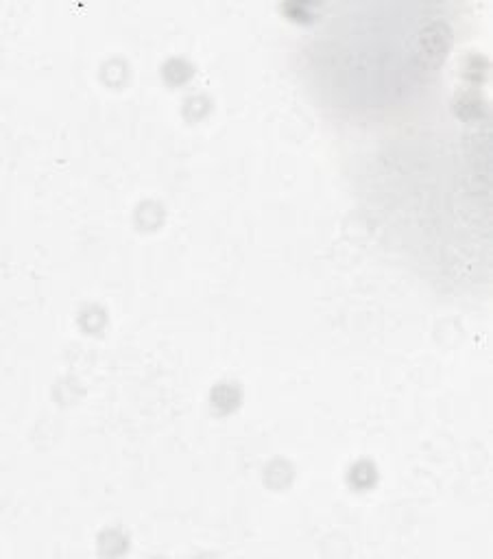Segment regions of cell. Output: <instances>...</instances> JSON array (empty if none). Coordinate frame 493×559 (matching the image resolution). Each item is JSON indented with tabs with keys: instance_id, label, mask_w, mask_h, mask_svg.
Segmentation results:
<instances>
[{
	"instance_id": "obj_1",
	"label": "cell",
	"mask_w": 493,
	"mask_h": 559,
	"mask_svg": "<svg viewBox=\"0 0 493 559\" xmlns=\"http://www.w3.org/2000/svg\"><path fill=\"white\" fill-rule=\"evenodd\" d=\"M491 134L489 127L485 123L479 129H474V134L468 140V155L471 171L476 177V188H479L480 195H487L489 191V158H491Z\"/></svg>"
},
{
	"instance_id": "obj_2",
	"label": "cell",
	"mask_w": 493,
	"mask_h": 559,
	"mask_svg": "<svg viewBox=\"0 0 493 559\" xmlns=\"http://www.w3.org/2000/svg\"><path fill=\"white\" fill-rule=\"evenodd\" d=\"M450 44V29L445 23H430L419 35V51L428 64H439Z\"/></svg>"
},
{
	"instance_id": "obj_3",
	"label": "cell",
	"mask_w": 493,
	"mask_h": 559,
	"mask_svg": "<svg viewBox=\"0 0 493 559\" xmlns=\"http://www.w3.org/2000/svg\"><path fill=\"white\" fill-rule=\"evenodd\" d=\"M456 109H459V114L463 118L479 120L482 114H485V101H482L479 94L465 92L460 94V98L456 101Z\"/></svg>"
}]
</instances>
